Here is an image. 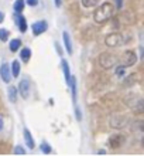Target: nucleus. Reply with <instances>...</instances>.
<instances>
[{
  "mask_svg": "<svg viewBox=\"0 0 144 156\" xmlns=\"http://www.w3.org/2000/svg\"><path fill=\"white\" fill-rule=\"evenodd\" d=\"M113 12H115V7L113 4L106 2V3L100 4V7L96 9L95 13H93V20L96 23H105L113 16Z\"/></svg>",
  "mask_w": 144,
  "mask_h": 156,
  "instance_id": "1",
  "label": "nucleus"
},
{
  "mask_svg": "<svg viewBox=\"0 0 144 156\" xmlns=\"http://www.w3.org/2000/svg\"><path fill=\"white\" fill-rule=\"evenodd\" d=\"M117 61H119V58L116 57L115 54H110V53H103L99 57V64L105 70H109L112 67H115L117 64Z\"/></svg>",
  "mask_w": 144,
  "mask_h": 156,
  "instance_id": "2",
  "label": "nucleus"
},
{
  "mask_svg": "<svg viewBox=\"0 0 144 156\" xmlns=\"http://www.w3.org/2000/svg\"><path fill=\"white\" fill-rule=\"evenodd\" d=\"M105 43H106L107 47H119V45L124 44V38L120 33H112L106 36Z\"/></svg>",
  "mask_w": 144,
  "mask_h": 156,
  "instance_id": "3",
  "label": "nucleus"
},
{
  "mask_svg": "<svg viewBox=\"0 0 144 156\" xmlns=\"http://www.w3.org/2000/svg\"><path fill=\"white\" fill-rule=\"evenodd\" d=\"M109 123H110L112 128H115V129H122L127 125V118L122 114H115V115H112L110 119H109Z\"/></svg>",
  "mask_w": 144,
  "mask_h": 156,
  "instance_id": "4",
  "label": "nucleus"
},
{
  "mask_svg": "<svg viewBox=\"0 0 144 156\" xmlns=\"http://www.w3.org/2000/svg\"><path fill=\"white\" fill-rule=\"evenodd\" d=\"M137 61V55L134 51H126V53H123V55L120 57V62H122V66L123 67H132L134 66Z\"/></svg>",
  "mask_w": 144,
  "mask_h": 156,
  "instance_id": "5",
  "label": "nucleus"
},
{
  "mask_svg": "<svg viewBox=\"0 0 144 156\" xmlns=\"http://www.w3.org/2000/svg\"><path fill=\"white\" fill-rule=\"evenodd\" d=\"M18 92L24 99H27L30 97V92H31V82H30L28 78H23L20 82H18Z\"/></svg>",
  "mask_w": 144,
  "mask_h": 156,
  "instance_id": "6",
  "label": "nucleus"
},
{
  "mask_svg": "<svg viewBox=\"0 0 144 156\" xmlns=\"http://www.w3.org/2000/svg\"><path fill=\"white\" fill-rule=\"evenodd\" d=\"M126 102H127V105L132 108L134 112H144V99L143 98L136 97L133 101H129V99H127Z\"/></svg>",
  "mask_w": 144,
  "mask_h": 156,
  "instance_id": "7",
  "label": "nucleus"
},
{
  "mask_svg": "<svg viewBox=\"0 0 144 156\" xmlns=\"http://www.w3.org/2000/svg\"><path fill=\"white\" fill-rule=\"evenodd\" d=\"M47 27H48V24H47V21H37V23H34L33 26H31V29H33V33L35 34V36H40V34H42L44 31L47 30Z\"/></svg>",
  "mask_w": 144,
  "mask_h": 156,
  "instance_id": "8",
  "label": "nucleus"
},
{
  "mask_svg": "<svg viewBox=\"0 0 144 156\" xmlns=\"http://www.w3.org/2000/svg\"><path fill=\"white\" fill-rule=\"evenodd\" d=\"M123 142H124V138L122 135H115V136H112L110 139H109V145H110L113 149L122 146V145H123Z\"/></svg>",
  "mask_w": 144,
  "mask_h": 156,
  "instance_id": "9",
  "label": "nucleus"
},
{
  "mask_svg": "<svg viewBox=\"0 0 144 156\" xmlns=\"http://www.w3.org/2000/svg\"><path fill=\"white\" fill-rule=\"evenodd\" d=\"M0 75H2V78H3L4 82H10V67H8V64H2V67H0Z\"/></svg>",
  "mask_w": 144,
  "mask_h": 156,
  "instance_id": "10",
  "label": "nucleus"
},
{
  "mask_svg": "<svg viewBox=\"0 0 144 156\" xmlns=\"http://www.w3.org/2000/svg\"><path fill=\"white\" fill-rule=\"evenodd\" d=\"M62 38H64V45H65L68 54H72V43H71V37L68 31H64L62 33Z\"/></svg>",
  "mask_w": 144,
  "mask_h": 156,
  "instance_id": "11",
  "label": "nucleus"
},
{
  "mask_svg": "<svg viewBox=\"0 0 144 156\" xmlns=\"http://www.w3.org/2000/svg\"><path fill=\"white\" fill-rule=\"evenodd\" d=\"M62 70H64V74H65V81H66V84L69 85L71 84V73H69V64L65 61V60H62Z\"/></svg>",
  "mask_w": 144,
  "mask_h": 156,
  "instance_id": "12",
  "label": "nucleus"
},
{
  "mask_svg": "<svg viewBox=\"0 0 144 156\" xmlns=\"http://www.w3.org/2000/svg\"><path fill=\"white\" fill-rule=\"evenodd\" d=\"M24 139H25V144H27V146H28V148L33 149L34 146H35V144H34V139H33V136H31V133H30L28 129H24Z\"/></svg>",
  "mask_w": 144,
  "mask_h": 156,
  "instance_id": "13",
  "label": "nucleus"
},
{
  "mask_svg": "<svg viewBox=\"0 0 144 156\" xmlns=\"http://www.w3.org/2000/svg\"><path fill=\"white\" fill-rule=\"evenodd\" d=\"M7 95H8V99L12 101L13 104L17 101V90H16V87H10L7 90Z\"/></svg>",
  "mask_w": 144,
  "mask_h": 156,
  "instance_id": "14",
  "label": "nucleus"
},
{
  "mask_svg": "<svg viewBox=\"0 0 144 156\" xmlns=\"http://www.w3.org/2000/svg\"><path fill=\"white\" fill-rule=\"evenodd\" d=\"M18 74H20V62L16 60L12 64V75L16 78V77H18Z\"/></svg>",
  "mask_w": 144,
  "mask_h": 156,
  "instance_id": "15",
  "label": "nucleus"
},
{
  "mask_svg": "<svg viewBox=\"0 0 144 156\" xmlns=\"http://www.w3.org/2000/svg\"><path fill=\"white\" fill-rule=\"evenodd\" d=\"M17 24H18V29H20L21 33H24L25 30H27V21H25V19L23 16H20L17 19Z\"/></svg>",
  "mask_w": 144,
  "mask_h": 156,
  "instance_id": "16",
  "label": "nucleus"
},
{
  "mask_svg": "<svg viewBox=\"0 0 144 156\" xmlns=\"http://www.w3.org/2000/svg\"><path fill=\"white\" fill-rule=\"evenodd\" d=\"M24 4H25L24 0H16V2H14V6H13V7H14V12L21 13L23 9H24Z\"/></svg>",
  "mask_w": 144,
  "mask_h": 156,
  "instance_id": "17",
  "label": "nucleus"
},
{
  "mask_svg": "<svg viewBox=\"0 0 144 156\" xmlns=\"http://www.w3.org/2000/svg\"><path fill=\"white\" fill-rule=\"evenodd\" d=\"M20 57H21V60H23V61L27 62L30 60V57H31V50H30V48H23V50H21Z\"/></svg>",
  "mask_w": 144,
  "mask_h": 156,
  "instance_id": "18",
  "label": "nucleus"
},
{
  "mask_svg": "<svg viewBox=\"0 0 144 156\" xmlns=\"http://www.w3.org/2000/svg\"><path fill=\"white\" fill-rule=\"evenodd\" d=\"M20 45H21V41L18 38H14V40L10 41V50H12L13 53H16L17 50L20 48Z\"/></svg>",
  "mask_w": 144,
  "mask_h": 156,
  "instance_id": "19",
  "label": "nucleus"
},
{
  "mask_svg": "<svg viewBox=\"0 0 144 156\" xmlns=\"http://www.w3.org/2000/svg\"><path fill=\"white\" fill-rule=\"evenodd\" d=\"M71 88H72V98L74 101L76 99V78L75 77H71Z\"/></svg>",
  "mask_w": 144,
  "mask_h": 156,
  "instance_id": "20",
  "label": "nucleus"
},
{
  "mask_svg": "<svg viewBox=\"0 0 144 156\" xmlns=\"http://www.w3.org/2000/svg\"><path fill=\"white\" fill-rule=\"evenodd\" d=\"M100 3V0H82V4L85 7H95Z\"/></svg>",
  "mask_w": 144,
  "mask_h": 156,
  "instance_id": "21",
  "label": "nucleus"
},
{
  "mask_svg": "<svg viewBox=\"0 0 144 156\" xmlns=\"http://www.w3.org/2000/svg\"><path fill=\"white\" fill-rule=\"evenodd\" d=\"M7 38H8V31L6 29H0V40L7 41Z\"/></svg>",
  "mask_w": 144,
  "mask_h": 156,
  "instance_id": "22",
  "label": "nucleus"
},
{
  "mask_svg": "<svg viewBox=\"0 0 144 156\" xmlns=\"http://www.w3.org/2000/svg\"><path fill=\"white\" fill-rule=\"evenodd\" d=\"M14 153H17V155H24V153H25V149L23 148V146H16V149H14Z\"/></svg>",
  "mask_w": 144,
  "mask_h": 156,
  "instance_id": "23",
  "label": "nucleus"
},
{
  "mask_svg": "<svg viewBox=\"0 0 144 156\" xmlns=\"http://www.w3.org/2000/svg\"><path fill=\"white\" fill-rule=\"evenodd\" d=\"M41 151H42L44 153H49V152H51V148H49L47 144H42V145H41Z\"/></svg>",
  "mask_w": 144,
  "mask_h": 156,
  "instance_id": "24",
  "label": "nucleus"
},
{
  "mask_svg": "<svg viewBox=\"0 0 144 156\" xmlns=\"http://www.w3.org/2000/svg\"><path fill=\"white\" fill-rule=\"evenodd\" d=\"M116 74H117V75H124V67L123 66L119 67V68L116 70Z\"/></svg>",
  "mask_w": 144,
  "mask_h": 156,
  "instance_id": "25",
  "label": "nucleus"
},
{
  "mask_svg": "<svg viewBox=\"0 0 144 156\" xmlns=\"http://www.w3.org/2000/svg\"><path fill=\"white\" fill-rule=\"evenodd\" d=\"M38 3V0H27V4L28 6H35Z\"/></svg>",
  "mask_w": 144,
  "mask_h": 156,
  "instance_id": "26",
  "label": "nucleus"
},
{
  "mask_svg": "<svg viewBox=\"0 0 144 156\" xmlns=\"http://www.w3.org/2000/svg\"><path fill=\"white\" fill-rule=\"evenodd\" d=\"M116 3H117V9H122V6H123V0H116Z\"/></svg>",
  "mask_w": 144,
  "mask_h": 156,
  "instance_id": "27",
  "label": "nucleus"
},
{
  "mask_svg": "<svg viewBox=\"0 0 144 156\" xmlns=\"http://www.w3.org/2000/svg\"><path fill=\"white\" fill-rule=\"evenodd\" d=\"M139 128H140V131H143V132H144V121H141V122H140Z\"/></svg>",
  "mask_w": 144,
  "mask_h": 156,
  "instance_id": "28",
  "label": "nucleus"
},
{
  "mask_svg": "<svg viewBox=\"0 0 144 156\" xmlns=\"http://www.w3.org/2000/svg\"><path fill=\"white\" fill-rule=\"evenodd\" d=\"M3 20H4V14L0 12V23H3Z\"/></svg>",
  "mask_w": 144,
  "mask_h": 156,
  "instance_id": "29",
  "label": "nucleus"
},
{
  "mask_svg": "<svg viewBox=\"0 0 144 156\" xmlns=\"http://www.w3.org/2000/svg\"><path fill=\"white\" fill-rule=\"evenodd\" d=\"M2 129H3V119L0 118V131H2Z\"/></svg>",
  "mask_w": 144,
  "mask_h": 156,
  "instance_id": "30",
  "label": "nucleus"
},
{
  "mask_svg": "<svg viewBox=\"0 0 144 156\" xmlns=\"http://www.w3.org/2000/svg\"><path fill=\"white\" fill-rule=\"evenodd\" d=\"M55 3H57V6H59V4H61V0H55Z\"/></svg>",
  "mask_w": 144,
  "mask_h": 156,
  "instance_id": "31",
  "label": "nucleus"
},
{
  "mask_svg": "<svg viewBox=\"0 0 144 156\" xmlns=\"http://www.w3.org/2000/svg\"><path fill=\"white\" fill-rule=\"evenodd\" d=\"M143 145H144V138H143Z\"/></svg>",
  "mask_w": 144,
  "mask_h": 156,
  "instance_id": "32",
  "label": "nucleus"
}]
</instances>
